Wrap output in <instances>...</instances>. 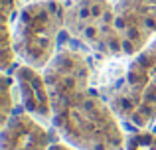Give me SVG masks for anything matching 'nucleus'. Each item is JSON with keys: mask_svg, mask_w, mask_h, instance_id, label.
Returning a JSON list of instances; mask_svg holds the SVG:
<instances>
[{"mask_svg": "<svg viewBox=\"0 0 156 150\" xmlns=\"http://www.w3.org/2000/svg\"><path fill=\"white\" fill-rule=\"evenodd\" d=\"M91 65L83 51L61 46L46 67L57 132L81 150H121L125 134L117 113L91 89Z\"/></svg>", "mask_w": 156, "mask_h": 150, "instance_id": "f257e3e1", "label": "nucleus"}, {"mask_svg": "<svg viewBox=\"0 0 156 150\" xmlns=\"http://www.w3.org/2000/svg\"><path fill=\"white\" fill-rule=\"evenodd\" d=\"M117 117L146 128L156 120V38L129 63L126 71L105 89Z\"/></svg>", "mask_w": 156, "mask_h": 150, "instance_id": "f03ea898", "label": "nucleus"}, {"mask_svg": "<svg viewBox=\"0 0 156 150\" xmlns=\"http://www.w3.org/2000/svg\"><path fill=\"white\" fill-rule=\"evenodd\" d=\"M65 0H40L24 6L14 26V50L26 65L48 67L65 30Z\"/></svg>", "mask_w": 156, "mask_h": 150, "instance_id": "7ed1b4c3", "label": "nucleus"}, {"mask_svg": "<svg viewBox=\"0 0 156 150\" xmlns=\"http://www.w3.org/2000/svg\"><path fill=\"white\" fill-rule=\"evenodd\" d=\"M65 32L99 58L125 55L115 6L109 0H65Z\"/></svg>", "mask_w": 156, "mask_h": 150, "instance_id": "20e7f679", "label": "nucleus"}, {"mask_svg": "<svg viewBox=\"0 0 156 150\" xmlns=\"http://www.w3.org/2000/svg\"><path fill=\"white\" fill-rule=\"evenodd\" d=\"M115 18L125 55H136L156 36V0H117Z\"/></svg>", "mask_w": 156, "mask_h": 150, "instance_id": "39448f33", "label": "nucleus"}, {"mask_svg": "<svg viewBox=\"0 0 156 150\" xmlns=\"http://www.w3.org/2000/svg\"><path fill=\"white\" fill-rule=\"evenodd\" d=\"M14 79L18 83L20 101L26 109L28 115L36 117L42 123L53 119V105H51V93L48 85L46 75H42L32 65H18L16 67Z\"/></svg>", "mask_w": 156, "mask_h": 150, "instance_id": "423d86ee", "label": "nucleus"}, {"mask_svg": "<svg viewBox=\"0 0 156 150\" xmlns=\"http://www.w3.org/2000/svg\"><path fill=\"white\" fill-rule=\"evenodd\" d=\"M50 134L32 115L14 113L4 124L2 148L4 150H48Z\"/></svg>", "mask_w": 156, "mask_h": 150, "instance_id": "0eeeda50", "label": "nucleus"}, {"mask_svg": "<svg viewBox=\"0 0 156 150\" xmlns=\"http://www.w3.org/2000/svg\"><path fill=\"white\" fill-rule=\"evenodd\" d=\"M126 150H156V132L136 131L126 140Z\"/></svg>", "mask_w": 156, "mask_h": 150, "instance_id": "6e6552de", "label": "nucleus"}, {"mask_svg": "<svg viewBox=\"0 0 156 150\" xmlns=\"http://www.w3.org/2000/svg\"><path fill=\"white\" fill-rule=\"evenodd\" d=\"M14 97H12V81L6 73L2 75V99H0V115H2V124L8 123L12 111H14Z\"/></svg>", "mask_w": 156, "mask_h": 150, "instance_id": "1a4fd4ad", "label": "nucleus"}, {"mask_svg": "<svg viewBox=\"0 0 156 150\" xmlns=\"http://www.w3.org/2000/svg\"><path fill=\"white\" fill-rule=\"evenodd\" d=\"M0 2H2V22H10L20 0H0Z\"/></svg>", "mask_w": 156, "mask_h": 150, "instance_id": "9d476101", "label": "nucleus"}, {"mask_svg": "<svg viewBox=\"0 0 156 150\" xmlns=\"http://www.w3.org/2000/svg\"><path fill=\"white\" fill-rule=\"evenodd\" d=\"M50 150H71V148H65V146H53V148H50Z\"/></svg>", "mask_w": 156, "mask_h": 150, "instance_id": "9b49d317", "label": "nucleus"}]
</instances>
